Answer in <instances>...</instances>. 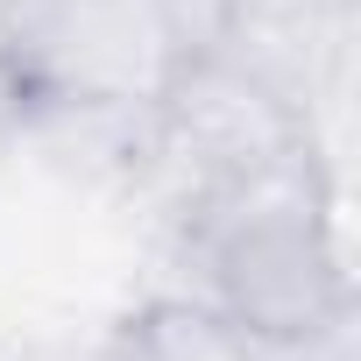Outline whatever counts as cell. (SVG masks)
Wrapping results in <instances>:
<instances>
[{"mask_svg":"<svg viewBox=\"0 0 361 361\" xmlns=\"http://www.w3.org/2000/svg\"><path fill=\"white\" fill-rule=\"evenodd\" d=\"M170 248L192 269V298L241 333H305L354 305L340 192L326 185L312 149L220 192L170 234Z\"/></svg>","mask_w":361,"mask_h":361,"instance_id":"obj_1","label":"cell"},{"mask_svg":"<svg viewBox=\"0 0 361 361\" xmlns=\"http://www.w3.org/2000/svg\"><path fill=\"white\" fill-rule=\"evenodd\" d=\"M305 149V128L227 57L199 50L170 71V85L142 106L128 142V177L149 192L156 220L177 234L241 177Z\"/></svg>","mask_w":361,"mask_h":361,"instance_id":"obj_2","label":"cell"},{"mask_svg":"<svg viewBox=\"0 0 361 361\" xmlns=\"http://www.w3.org/2000/svg\"><path fill=\"white\" fill-rule=\"evenodd\" d=\"M185 57L192 43L170 0H29L8 43L29 106H92V114H142Z\"/></svg>","mask_w":361,"mask_h":361,"instance_id":"obj_3","label":"cell"},{"mask_svg":"<svg viewBox=\"0 0 361 361\" xmlns=\"http://www.w3.org/2000/svg\"><path fill=\"white\" fill-rule=\"evenodd\" d=\"M241 347H248V333L234 319H220L213 305L163 298L121 333L114 361H241Z\"/></svg>","mask_w":361,"mask_h":361,"instance_id":"obj_4","label":"cell"},{"mask_svg":"<svg viewBox=\"0 0 361 361\" xmlns=\"http://www.w3.org/2000/svg\"><path fill=\"white\" fill-rule=\"evenodd\" d=\"M241 361H361L354 354V305H340L333 319H319L305 333H248Z\"/></svg>","mask_w":361,"mask_h":361,"instance_id":"obj_5","label":"cell"},{"mask_svg":"<svg viewBox=\"0 0 361 361\" xmlns=\"http://www.w3.org/2000/svg\"><path fill=\"white\" fill-rule=\"evenodd\" d=\"M22 128H29V85H22L15 64H0V149H8Z\"/></svg>","mask_w":361,"mask_h":361,"instance_id":"obj_6","label":"cell"},{"mask_svg":"<svg viewBox=\"0 0 361 361\" xmlns=\"http://www.w3.org/2000/svg\"><path fill=\"white\" fill-rule=\"evenodd\" d=\"M22 15H29V0H0V64H8V43H15Z\"/></svg>","mask_w":361,"mask_h":361,"instance_id":"obj_7","label":"cell"}]
</instances>
